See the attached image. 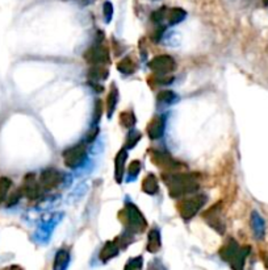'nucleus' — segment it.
I'll return each mask as SVG.
<instances>
[{"mask_svg": "<svg viewBox=\"0 0 268 270\" xmlns=\"http://www.w3.org/2000/svg\"><path fill=\"white\" fill-rule=\"evenodd\" d=\"M163 182L168 188V194L171 198H182L190 194H194L198 190L200 181L198 174H187V173H171L167 171L162 175Z\"/></svg>", "mask_w": 268, "mask_h": 270, "instance_id": "nucleus-1", "label": "nucleus"}, {"mask_svg": "<svg viewBox=\"0 0 268 270\" xmlns=\"http://www.w3.org/2000/svg\"><path fill=\"white\" fill-rule=\"evenodd\" d=\"M250 250V246L240 248V244L234 238H229L225 245L220 249L218 254L225 262L230 263V266L233 269H242L244 266V261H246V257L248 256Z\"/></svg>", "mask_w": 268, "mask_h": 270, "instance_id": "nucleus-2", "label": "nucleus"}, {"mask_svg": "<svg viewBox=\"0 0 268 270\" xmlns=\"http://www.w3.org/2000/svg\"><path fill=\"white\" fill-rule=\"evenodd\" d=\"M120 219L125 225V229L132 233H142L148 227V221L138 207L128 202L120 212Z\"/></svg>", "mask_w": 268, "mask_h": 270, "instance_id": "nucleus-3", "label": "nucleus"}, {"mask_svg": "<svg viewBox=\"0 0 268 270\" xmlns=\"http://www.w3.org/2000/svg\"><path fill=\"white\" fill-rule=\"evenodd\" d=\"M98 41H96L91 48H90L84 54V60L88 62L91 66L94 65H110V50L106 45H102V39H104V33H98Z\"/></svg>", "mask_w": 268, "mask_h": 270, "instance_id": "nucleus-4", "label": "nucleus"}, {"mask_svg": "<svg viewBox=\"0 0 268 270\" xmlns=\"http://www.w3.org/2000/svg\"><path fill=\"white\" fill-rule=\"evenodd\" d=\"M205 203H206V196L204 194H196L190 198H184L178 204L180 216L183 217V220H190L205 206Z\"/></svg>", "mask_w": 268, "mask_h": 270, "instance_id": "nucleus-5", "label": "nucleus"}, {"mask_svg": "<svg viewBox=\"0 0 268 270\" xmlns=\"http://www.w3.org/2000/svg\"><path fill=\"white\" fill-rule=\"evenodd\" d=\"M202 219L209 227L213 228L217 233L224 235L226 231V224L222 216V202H218L209 207L208 210L202 213Z\"/></svg>", "mask_w": 268, "mask_h": 270, "instance_id": "nucleus-6", "label": "nucleus"}, {"mask_svg": "<svg viewBox=\"0 0 268 270\" xmlns=\"http://www.w3.org/2000/svg\"><path fill=\"white\" fill-rule=\"evenodd\" d=\"M64 157V162L67 167L70 169H78L82 165L84 164L86 158H87V149H86L84 142H79L76 145L71 146L66 149L62 154Z\"/></svg>", "mask_w": 268, "mask_h": 270, "instance_id": "nucleus-7", "label": "nucleus"}, {"mask_svg": "<svg viewBox=\"0 0 268 270\" xmlns=\"http://www.w3.org/2000/svg\"><path fill=\"white\" fill-rule=\"evenodd\" d=\"M148 68L156 75H171L176 70V62L168 54H160L148 62Z\"/></svg>", "mask_w": 268, "mask_h": 270, "instance_id": "nucleus-8", "label": "nucleus"}, {"mask_svg": "<svg viewBox=\"0 0 268 270\" xmlns=\"http://www.w3.org/2000/svg\"><path fill=\"white\" fill-rule=\"evenodd\" d=\"M152 161L159 167L166 169L167 171H179L184 167L183 164H180L179 161L175 160L166 150H152Z\"/></svg>", "mask_w": 268, "mask_h": 270, "instance_id": "nucleus-9", "label": "nucleus"}, {"mask_svg": "<svg viewBox=\"0 0 268 270\" xmlns=\"http://www.w3.org/2000/svg\"><path fill=\"white\" fill-rule=\"evenodd\" d=\"M22 195L26 196L28 199H37L41 195L42 192V187L40 185L38 179L36 177V174L33 173H29V174L25 175L24 181H22Z\"/></svg>", "mask_w": 268, "mask_h": 270, "instance_id": "nucleus-10", "label": "nucleus"}, {"mask_svg": "<svg viewBox=\"0 0 268 270\" xmlns=\"http://www.w3.org/2000/svg\"><path fill=\"white\" fill-rule=\"evenodd\" d=\"M62 179H64L62 173H60V171L56 170V169L49 167V169H45V170L40 174L38 182L41 187H42V190H53V188L58 187V186L62 183Z\"/></svg>", "mask_w": 268, "mask_h": 270, "instance_id": "nucleus-11", "label": "nucleus"}, {"mask_svg": "<svg viewBox=\"0 0 268 270\" xmlns=\"http://www.w3.org/2000/svg\"><path fill=\"white\" fill-rule=\"evenodd\" d=\"M164 129H166V118L163 115L156 116L148 125V136L152 140H159L164 135Z\"/></svg>", "mask_w": 268, "mask_h": 270, "instance_id": "nucleus-12", "label": "nucleus"}, {"mask_svg": "<svg viewBox=\"0 0 268 270\" xmlns=\"http://www.w3.org/2000/svg\"><path fill=\"white\" fill-rule=\"evenodd\" d=\"M128 160V149H121L114 158V179L117 183H122L124 173H125V164Z\"/></svg>", "mask_w": 268, "mask_h": 270, "instance_id": "nucleus-13", "label": "nucleus"}, {"mask_svg": "<svg viewBox=\"0 0 268 270\" xmlns=\"http://www.w3.org/2000/svg\"><path fill=\"white\" fill-rule=\"evenodd\" d=\"M120 250L121 248L118 241H117V238L116 240H113V241H106V244H104V246L102 248V250H100L99 254L102 262H106V261L112 259L113 257H116Z\"/></svg>", "mask_w": 268, "mask_h": 270, "instance_id": "nucleus-14", "label": "nucleus"}, {"mask_svg": "<svg viewBox=\"0 0 268 270\" xmlns=\"http://www.w3.org/2000/svg\"><path fill=\"white\" fill-rule=\"evenodd\" d=\"M187 18V12L183 8H167L166 12V25H178Z\"/></svg>", "mask_w": 268, "mask_h": 270, "instance_id": "nucleus-15", "label": "nucleus"}, {"mask_svg": "<svg viewBox=\"0 0 268 270\" xmlns=\"http://www.w3.org/2000/svg\"><path fill=\"white\" fill-rule=\"evenodd\" d=\"M110 75V70L106 65H94L88 71V81L92 82H102L106 81Z\"/></svg>", "mask_w": 268, "mask_h": 270, "instance_id": "nucleus-16", "label": "nucleus"}, {"mask_svg": "<svg viewBox=\"0 0 268 270\" xmlns=\"http://www.w3.org/2000/svg\"><path fill=\"white\" fill-rule=\"evenodd\" d=\"M160 246H162L160 232L156 228H152L148 235V245H146V249H148V252L156 253L160 249Z\"/></svg>", "mask_w": 268, "mask_h": 270, "instance_id": "nucleus-17", "label": "nucleus"}, {"mask_svg": "<svg viewBox=\"0 0 268 270\" xmlns=\"http://www.w3.org/2000/svg\"><path fill=\"white\" fill-rule=\"evenodd\" d=\"M117 103H118V89L114 83L110 85V91L106 98V116L108 119L112 118L113 112L116 110Z\"/></svg>", "mask_w": 268, "mask_h": 270, "instance_id": "nucleus-18", "label": "nucleus"}, {"mask_svg": "<svg viewBox=\"0 0 268 270\" xmlns=\"http://www.w3.org/2000/svg\"><path fill=\"white\" fill-rule=\"evenodd\" d=\"M251 227H252V231H254L258 240H262V238L264 237L266 233L264 220H263L260 215L258 212H255V211L251 213Z\"/></svg>", "mask_w": 268, "mask_h": 270, "instance_id": "nucleus-19", "label": "nucleus"}, {"mask_svg": "<svg viewBox=\"0 0 268 270\" xmlns=\"http://www.w3.org/2000/svg\"><path fill=\"white\" fill-rule=\"evenodd\" d=\"M142 191L146 192L148 195H156L159 191L158 178L154 174H148L142 181Z\"/></svg>", "mask_w": 268, "mask_h": 270, "instance_id": "nucleus-20", "label": "nucleus"}, {"mask_svg": "<svg viewBox=\"0 0 268 270\" xmlns=\"http://www.w3.org/2000/svg\"><path fill=\"white\" fill-rule=\"evenodd\" d=\"M117 70L124 75H130L133 74V73H136L137 65H136V62H134L130 57H125L117 64Z\"/></svg>", "mask_w": 268, "mask_h": 270, "instance_id": "nucleus-21", "label": "nucleus"}, {"mask_svg": "<svg viewBox=\"0 0 268 270\" xmlns=\"http://www.w3.org/2000/svg\"><path fill=\"white\" fill-rule=\"evenodd\" d=\"M68 262H70V253L67 252V250H64V249H60V250L56 252V258H54L53 267L56 270L66 269Z\"/></svg>", "mask_w": 268, "mask_h": 270, "instance_id": "nucleus-22", "label": "nucleus"}, {"mask_svg": "<svg viewBox=\"0 0 268 270\" xmlns=\"http://www.w3.org/2000/svg\"><path fill=\"white\" fill-rule=\"evenodd\" d=\"M178 99H179V96L174 93V91H171V90H163V91L158 93V95H156V100H158V103L166 104V106L174 104Z\"/></svg>", "mask_w": 268, "mask_h": 270, "instance_id": "nucleus-23", "label": "nucleus"}, {"mask_svg": "<svg viewBox=\"0 0 268 270\" xmlns=\"http://www.w3.org/2000/svg\"><path fill=\"white\" fill-rule=\"evenodd\" d=\"M136 123H137V118H136V115L132 111H124V112L120 114V124L122 125L124 128H134Z\"/></svg>", "mask_w": 268, "mask_h": 270, "instance_id": "nucleus-24", "label": "nucleus"}, {"mask_svg": "<svg viewBox=\"0 0 268 270\" xmlns=\"http://www.w3.org/2000/svg\"><path fill=\"white\" fill-rule=\"evenodd\" d=\"M142 135L140 131H134L133 128L129 131V133H128L126 136V142H125V149H132V148H134V146L137 145L138 141L141 140Z\"/></svg>", "mask_w": 268, "mask_h": 270, "instance_id": "nucleus-25", "label": "nucleus"}, {"mask_svg": "<svg viewBox=\"0 0 268 270\" xmlns=\"http://www.w3.org/2000/svg\"><path fill=\"white\" fill-rule=\"evenodd\" d=\"M12 186V181L8 177L0 178V204L7 199L8 191Z\"/></svg>", "mask_w": 268, "mask_h": 270, "instance_id": "nucleus-26", "label": "nucleus"}, {"mask_svg": "<svg viewBox=\"0 0 268 270\" xmlns=\"http://www.w3.org/2000/svg\"><path fill=\"white\" fill-rule=\"evenodd\" d=\"M94 118H92V125H98L99 124L100 119L102 116V99H96L95 102V107H94Z\"/></svg>", "mask_w": 268, "mask_h": 270, "instance_id": "nucleus-27", "label": "nucleus"}, {"mask_svg": "<svg viewBox=\"0 0 268 270\" xmlns=\"http://www.w3.org/2000/svg\"><path fill=\"white\" fill-rule=\"evenodd\" d=\"M102 14L106 18V23H110L113 18V4L110 2H106L102 6Z\"/></svg>", "mask_w": 268, "mask_h": 270, "instance_id": "nucleus-28", "label": "nucleus"}, {"mask_svg": "<svg viewBox=\"0 0 268 270\" xmlns=\"http://www.w3.org/2000/svg\"><path fill=\"white\" fill-rule=\"evenodd\" d=\"M22 188L20 190H16L14 192H12L11 195L8 196V200H7V206L8 207H12L14 206L16 203L18 202V200L22 199Z\"/></svg>", "mask_w": 268, "mask_h": 270, "instance_id": "nucleus-29", "label": "nucleus"}, {"mask_svg": "<svg viewBox=\"0 0 268 270\" xmlns=\"http://www.w3.org/2000/svg\"><path fill=\"white\" fill-rule=\"evenodd\" d=\"M125 267H126V269H141L142 257L138 256V257H134V258H130L129 259V262L125 265Z\"/></svg>", "mask_w": 268, "mask_h": 270, "instance_id": "nucleus-30", "label": "nucleus"}, {"mask_svg": "<svg viewBox=\"0 0 268 270\" xmlns=\"http://www.w3.org/2000/svg\"><path fill=\"white\" fill-rule=\"evenodd\" d=\"M140 171H141V162L140 161H133L130 166H129V175H130V178H137Z\"/></svg>", "mask_w": 268, "mask_h": 270, "instance_id": "nucleus-31", "label": "nucleus"}, {"mask_svg": "<svg viewBox=\"0 0 268 270\" xmlns=\"http://www.w3.org/2000/svg\"><path fill=\"white\" fill-rule=\"evenodd\" d=\"M98 133H99V128H98V125H92V129L88 132V135H87V139H86V141L92 142L94 140L96 139Z\"/></svg>", "mask_w": 268, "mask_h": 270, "instance_id": "nucleus-32", "label": "nucleus"}, {"mask_svg": "<svg viewBox=\"0 0 268 270\" xmlns=\"http://www.w3.org/2000/svg\"><path fill=\"white\" fill-rule=\"evenodd\" d=\"M264 265H266V267H268V257H267V259H266Z\"/></svg>", "mask_w": 268, "mask_h": 270, "instance_id": "nucleus-33", "label": "nucleus"}]
</instances>
